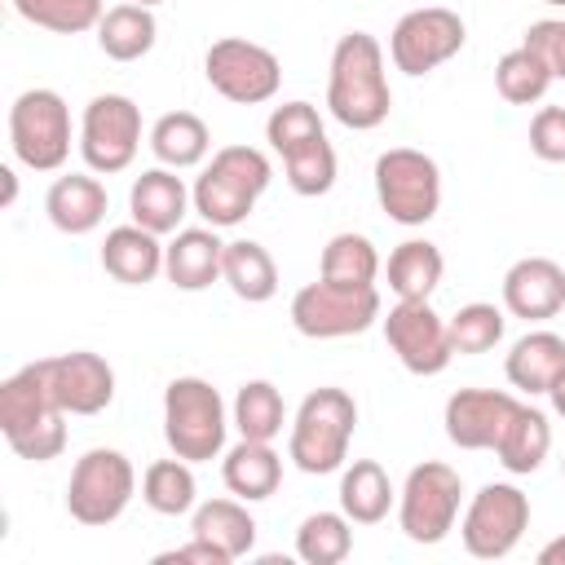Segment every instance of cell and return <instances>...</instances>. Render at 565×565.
Segmentation results:
<instances>
[{
  "instance_id": "cell-1",
  "label": "cell",
  "mask_w": 565,
  "mask_h": 565,
  "mask_svg": "<svg viewBox=\"0 0 565 565\" xmlns=\"http://www.w3.org/2000/svg\"><path fill=\"white\" fill-rule=\"evenodd\" d=\"M327 106L353 132L380 128L388 119L393 93H388V79H384V49H380L375 35H366V31L340 35V44L331 53Z\"/></svg>"
},
{
  "instance_id": "cell-2",
  "label": "cell",
  "mask_w": 565,
  "mask_h": 565,
  "mask_svg": "<svg viewBox=\"0 0 565 565\" xmlns=\"http://www.w3.org/2000/svg\"><path fill=\"white\" fill-rule=\"evenodd\" d=\"M62 406L49 393V375H44V358L13 371L0 384V433L13 446V455L31 459V463H49L62 455L66 446V424H62Z\"/></svg>"
},
{
  "instance_id": "cell-3",
  "label": "cell",
  "mask_w": 565,
  "mask_h": 565,
  "mask_svg": "<svg viewBox=\"0 0 565 565\" xmlns=\"http://www.w3.org/2000/svg\"><path fill=\"white\" fill-rule=\"evenodd\" d=\"M269 177H274L269 159L256 146H221L212 154V163L203 168V177L194 181V212L212 230L238 225L265 194Z\"/></svg>"
},
{
  "instance_id": "cell-4",
  "label": "cell",
  "mask_w": 565,
  "mask_h": 565,
  "mask_svg": "<svg viewBox=\"0 0 565 565\" xmlns=\"http://www.w3.org/2000/svg\"><path fill=\"white\" fill-rule=\"evenodd\" d=\"M353 424H358V406L344 388H313L291 424V459L300 472L322 477L335 472L349 455L353 441Z\"/></svg>"
},
{
  "instance_id": "cell-5",
  "label": "cell",
  "mask_w": 565,
  "mask_h": 565,
  "mask_svg": "<svg viewBox=\"0 0 565 565\" xmlns=\"http://www.w3.org/2000/svg\"><path fill=\"white\" fill-rule=\"evenodd\" d=\"M163 437L172 446V455L203 463L216 459L225 446V402L221 393L199 380V375H181L163 388Z\"/></svg>"
},
{
  "instance_id": "cell-6",
  "label": "cell",
  "mask_w": 565,
  "mask_h": 565,
  "mask_svg": "<svg viewBox=\"0 0 565 565\" xmlns=\"http://www.w3.org/2000/svg\"><path fill=\"white\" fill-rule=\"evenodd\" d=\"M9 146L31 172H53L71 154V110L53 88H26L9 106Z\"/></svg>"
},
{
  "instance_id": "cell-7",
  "label": "cell",
  "mask_w": 565,
  "mask_h": 565,
  "mask_svg": "<svg viewBox=\"0 0 565 565\" xmlns=\"http://www.w3.org/2000/svg\"><path fill=\"white\" fill-rule=\"evenodd\" d=\"M375 194L388 221L397 225H424L441 207V172L424 150L397 146L375 159Z\"/></svg>"
},
{
  "instance_id": "cell-8",
  "label": "cell",
  "mask_w": 565,
  "mask_h": 565,
  "mask_svg": "<svg viewBox=\"0 0 565 565\" xmlns=\"http://www.w3.org/2000/svg\"><path fill=\"white\" fill-rule=\"evenodd\" d=\"M380 318V291L371 287H349V282H309L291 300V322L309 340H340L358 335Z\"/></svg>"
},
{
  "instance_id": "cell-9",
  "label": "cell",
  "mask_w": 565,
  "mask_h": 565,
  "mask_svg": "<svg viewBox=\"0 0 565 565\" xmlns=\"http://www.w3.org/2000/svg\"><path fill=\"white\" fill-rule=\"evenodd\" d=\"M132 490H137V472H132L128 455L97 446V450L79 455V463H75V472H71L66 512H71L79 525H110V521L124 516Z\"/></svg>"
},
{
  "instance_id": "cell-10",
  "label": "cell",
  "mask_w": 565,
  "mask_h": 565,
  "mask_svg": "<svg viewBox=\"0 0 565 565\" xmlns=\"http://www.w3.org/2000/svg\"><path fill=\"white\" fill-rule=\"evenodd\" d=\"M459 494H463V481L450 463H437V459L415 463L402 486V503H397L402 534L411 543H441L455 530Z\"/></svg>"
},
{
  "instance_id": "cell-11",
  "label": "cell",
  "mask_w": 565,
  "mask_h": 565,
  "mask_svg": "<svg viewBox=\"0 0 565 565\" xmlns=\"http://www.w3.org/2000/svg\"><path fill=\"white\" fill-rule=\"evenodd\" d=\"M141 146V110L124 93H102L84 106L79 119V154L93 172H124Z\"/></svg>"
},
{
  "instance_id": "cell-12",
  "label": "cell",
  "mask_w": 565,
  "mask_h": 565,
  "mask_svg": "<svg viewBox=\"0 0 565 565\" xmlns=\"http://www.w3.org/2000/svg\"><path fill=\"white\" fill-rule=\"evenodd\" d=\"M525 525H530V499L508 481H490L472 494L459 534L477 561H499L521 543Z\"/></svg>"
},
{
  "instance_id": "cell-13",
  "label": "cell",
  "mask_w": 565,
  "mask_h": 565,
  "mask_svg": "<svg viewBox=\"0 0 565 565\" xmlns=\"http://www.w3.org/2000/svg\"><path fill=\"white\" fill-rule=\"evenodd\" d=\"M203 71H207V84L225 102H238V106L269 102L278 93V84H282L278 57L265 44H252V40H238V35L216 40L207 49V57H203Z\"/></svg>"
},
{
  "instance_id": "cell-14",
  "label": "cell",
  "mask_w": 565,
  "mask_h": 565,
  "mask_svg": "<svg viewBox=\"0 0 565 565\" xmlns=\"http://www.w3.org/2000/svg\"><path fill=\"white\" fill-rule=\"evenodd\" d=\"M463 40H468L463 18L455 9L428 4V9H411V13L397 18V26L388 35V53H393V66L397 71L428 75L441 62H450L463 49Z\"/></svg>"
},
{
  "instance_id": "cell-15",
  "label": "cell",
  "mask_w": 565,
  "mask_h": 565,
  "mask_svg": "<svg viewBox=\"0 0 565 565\" xmlns=\"http://www.w3.org/2000/svg\"><path fill=\"white\" fill-rule=\"evenodd\" d=\"M384 340L411 375H441L455 358L450 327L433 313L428 300H397L384 318Z\"/></svg>"
},
{
  "instance_id": "cell-16",
  "label": "cell",
  "mask_w": 565,
  "mask_h": 565,
  "mask_svg": "<svg viewBox=\"0 0 565 565\" xmlns=\"http://www.w3.org/2000/svg\"><path fill=\"white\" fill-rule=\"evenodd\" d=\"M44 375H49V393L66 415H97L110 406L115 397V371L106 366L102 353L75 349L62 358H44Z\"/></svg>"
},
{
  "instance_id": "cell-17",
  "label": "cell",
  "mask_w": 565,
  "mask_h": 565,
  "mask_svg": "<svg viewBox=\"0 0 565 565\" xmlns=\"http://www.w3.org/2000/svg\"><path fill=\"white\" fill-rule=\"evenodd\" d=\"M516 397L499 388H459L446 402V437L459 450H494L516 415Z\"/></svg>"
},
{
  "instance_id": "cell-18",
  "label": "cell",
  "mask_w": 565,
  "mask_h": 565,
  "mask_svg": "<svg viewBox=\"0 0 565 565\" xmlns=\"http://www.w3.org/2000/svg\"><path fill=\"white\" fill-rule=\"evenodd\" d=\"M503 305L512 318L543 322L565 309V269L547 256H525L503 274Z\"/></svg>"
},
{
  "instance_id": "cell-19",
  "label": "cell",
  "mask_w": 565,
  "mask_h": 565,
  "mask_svg": "<svg viewBox=\"0 0 565 565\" xmlns=\"http://www.w3.org/2000/svg\"><path fill=\"white\" fill-rule=\"evenodd\" d=\"M194 194L185 190V181L172 172V168H150L132 181V194H128V207H132V221L150 234H172L185 216V203Z\"/></svg>"
},
{
  "instance_id": "cell-20",
  "label": "cell",
  "mask_w": 565,
  "mask_h": 565,
  "mask_svg": "<svg viewBox=\"0 0 565 565\" xmlns=\"http://www.w3.org/2000/svg\"><path fill=\"white\" fill-rule=\"evenodd\" d=\"M225 243L212 230H177V238L163 247V274L181 291H203L221 278Z\"/></svg>"
},
{
  "instance_id": "cell-21",
  "label": "cell",
  "mask_w": 565,
  "mask_h": 565,
  "mask_svg": "<svg viewBox=\"0 0 565 565\" xmlns=\"http://www.w3.org/2000/svg\"><path fill=\"white\" fill-rule=\"evenodd\" d=\"M44 212L62 234H88L106 216V185L97 177H84V172L57 177L44 194Z\"/></svg>"
},
{
  "instance_id": "cell-22",
  "label": "cell",
  "mask_w": 565,
  "mask_h": 565,
  "mask_svg": "<svg viewBox=\"0 0 565 565\" xmlns=\"http://www.w3.org/2000/svg\"><path fill=\"white\" fill-rule=\"evenodd\" d=\"M102 269L128 287H141L150 282L159 269H163V247H159V234L141 230L137 221L132 225H115L102 243Z\"/></svg>"
},
{
  "instance_id": "cell-23",
  "label": "cell",
  "mask_w": 565,
  "mask_h": 565,
  "mask_svg": "<svg viewBox=\"0 0 565 565\" xmlns=\"http://www.w3.org/2000/svg\"><path fill=\"white\" fill-rule=\"evenodd\" d=\"M565 371V340L556 331H530L508 353V380L521 393H547Z\"/></svg>"
},
{
  "instance_id": "cell-24",
  "label": "cell",
  "mask_w": 565,
  "mask_h": 565,
  "mask_svg": "<svg viewBox=\"0 0 565 565\" xmlns=\"http://www.w3.org/2000/svg\"><path fill=\"white\" fill-rule=\"evenodd\" d=\"M221 477H225L230 494H238V499H247V503H252V499H269V494L278 490V481H282V459L269 450V441L243 437V441L225 455Z\"/></svg>"
},
{
  "instance_id": "cell-25",
  "label": "cell",
  "mask_w": 565,
  "mask_h": 565,
  "mask_svg": "<svg viewBox=\"0 0 565 565\" xmlns=\"http://www.w3.org/2000/svg\"><path fill=\"white\" fill-rule=\"evenodd\" d=\"M190 534L203 539V543H212V547H221L230 561H238V556H247L252 543H256V521H252V512H247L243 503H234V499H207V503L194 508Z\"/></svg>"
},
{
  "instance_id": "cell-26",
  "label": "cell",
  "mask_w": 565,
  "mask_h": 565,
  "mask_svg": "<svg viewBox=\"0 0 565 565\" xmlns=\"http://www.w3.org/2000/svg\"><path fill=\"white\" fill-rule=\"evenodd\" d=\"M221 278L230 282V291L247 305H260L278 291V265L274 256L252 243V238H238V243H225V260H221Z\"/></svg>"
},
{
  "instance_id": "cell-27",
  "label": "cell",
  "mask_w": 565,
  "mask_h": 565,
  "mask_svg": "<svg viewBox=\"0 0 565 565\" xmlns=\"http://www.w3.org/2000/svg\"><path fill=\"white\" fill-rule=\"evenodd\" d=\"M441 269L446 260L428 238H406L388 256V287L397 300H428L441 282Z\"/></svg>"
},
{
  "instance_id": "cell-28",
  "label": "cell",
  "mask_w": 565,
  "mask_h": 565,
  "mask_svg": "<svg viewBox=\"0 0 565 565\" xmlns=\"http://www.w3.org/2000/svg\"><path fill=\"white\" fill-rule=\"evenodd\" d=\"M388 508H393L388 472L375 459H353V468H344L340 477V512L358 525H375L388 516Z\"/></svg>"
},
{
  "instance_id": "cell-29",
  "label": "cell",
  "mask_w": 565,
  "mask_h": 565,
  "mask_svg": "<svg viewBox=\"0 0 565 565\" xmlns=\"http://www.w3.org/2000/svg\"><path fill=\"white\" fill-rule=\"evenodd\" d=\"M154 13L146 4H115L97 22V44L115 62H137L154 49Z\"/></svg>"
},
{
  "instance_id": "cell-30",
  "label": "cell",
  "mask_w": 565,
  "mask_h": 565,
  "mask_svg": "<svg viewBox=\"0 0 565 565\" xmlns=\"http://www.w3.org/2000/svg\"><path fill=\"white\" fill-rule=\"evenodd\" d=\"M207 146H212L207 124L190 110H168L150 128V150L163 168H194V163H203Z\"/></svg>"
},
{
  "instance_id": "cell-31",
  "label": "cell",
  "mask_w": 565,
  "mask_h": 565,
  "mask_svg": "<svg viewBox=\"0 0 565 565\" xmlns=\"http://www.w3.org/2000/svg\"><path fill=\"white\" fill-rule=\"evenodd\" d=\"M547 450H552V424H547V415L534 411V406H516L508 433H503L499 446H494L499 463H503L508 472L525 477V472H534V468L547 459Z\"/></svg>"
},
{
  "instance_id": "cell-32",
  "label": "cell",
  "mask_w": 565,
  "mask_h": 565,
  "mask_svg": "<svg viewBox=\"0 0 565 565\" xmlns=\"http://www.w3.org/2000/svg\"><path fill=\"white\" fill-rule=\"evenodd\" d=\"M552 66L530 49V44H521V49H512V53H503L499 57V66H494V84H499V97L503 102H512V106H530V102H539L547 88H552Z\"/></svg>"
},
{
  "instance_id": "cell-33",
  "label": "cell",
  "mask_w": 565,
  "mask_h": 565,
  "mask_svg": "<svg viewBox=\"0 0 565 565\" xmlns=\"http://www.w3.org/2000/svg\"><path fill=\"white\" fill-rule=\"evenodd\" d=\"M141 499L146 508H154L159 516H181L194 508V472H190V459H159L146 468L141 477Z\"/></svg>"
},
{
  "instance_id": "cell-34",
  "label": "cell",
  "mask_w": 565,
  "mask_h": 565,
  "mask_svg": "<svg viewBox=\"0 0 565 565\" xmlns=\"http://www.w3.org/2000/svg\"><path fill=\"white\" fill-rule=\"evenodd\" d=\"M282 419H287L282 393H278L269 380H247V384L238 388V397H234V424H238L243 437H252V441H274V437L282 433Z\"/></svg>"
},
{
  "instance_id": "cell-35",
  "label": "cell",
  "mask_w": 565,
  "mask_h": 565,
  "mask_svg": "<svg viewBox=\"0 0 565 565\" xmlns=\"http://www.w3.org/2000/svg\"><path fill=\"white\" fill-rule=\"evenodd\" d=\"M353 547V530L344 512H313L296 530V556L309 565H340Z\"/></svg>"
},
{
  "instance_id": "cell-36",
  "label": "cell",
  "mask_w": 565,
  "mask_h": 565,
  "mask_svg": "<svg viewBox=\"0 0 565 565\" xmlns=\"http://www.w3.org/2000/svg\"><path fill=\"white\" fill-rule=\"evenodd\" d=\"M380 274L375 243L366 234H335L322 247V278L327 282H349V287H371Z\"/></svg>"
},
{
  "instance_id": "cell-37",
  "label": "cell",
  "mask_w": 565,
  "mask_h": 565,
  "mask_svg": "<svg viewBox=\"0 0 565 565\" xmlns=\"http://www.w3.org/2000/svg\"><path fill=\"white\" fill-rule=\"evenodd\" d=\"M282 163H287V181H291V190L305 194V199L327 194V190L335 185V150H331L327 132L313 137V141H305V146H296V150H287Z\"/></svg>"
},
{
  "instance_id": "cell-38",
  "label": "cell",
  "mask_w": 565,
  "mask_h": 565,
  "mask_svg": "<svg viewBox=\"0 0 565 565\" xmlns=\"http://www.w3.org/2000/svg\"><path fill=\"white\" fill-rule=\"evenodd\" d=\"M13 9L31 22V26H44V31H57V35H79L88 26L102 22V0H13Z\"/></svg>"
},
{
  "instance_id": "cell-39",
  "label": "cell",
  "mask_w": 565,
  "mask_h": 565,
  "mask_svg": "<svg viewBox=\"0 0 565 565\" xmlns=\"http://www.w3.org/2000/svg\"><path fill=\"white\" fill-rule=\"evenodd\" d=\"M446 327L455 353H486L503 340V313L494 305H463Z\"/></svg>"
},
{
  "instance_id": "cell-40",
  "label": "cell",
  "mask_w": 565,
  "mask_h": 565,
  "mask_svg": "<svg viewBox=\"0 0 565 565\" xmlns=\"http://www.w3.org/2000/svg\"><path fill=\"white\" fill-rule=\"evenodd\" d=\"M265 137L278 154H287V150L313 141V137H322V119L309 102H282V106H274V115L265 124Z\"/></svg>"
},
{
  "instance_id": "cell-41",
  "label": "cell",
  "mask_w": 565,
  "mask_h": 565,
  "mask_svg": "<svg viewBox=\"0 0 565 565\" xmlns=\"http://www.w3.org/2000/svg\"><path fill=\"white\" fill-rule=\"evenodd\" d=\"M530 150L543 163H565V106H543L530 119Z\"/></svg>"
},
{
  "instance_id": "cell-42",
  "label": "cell",
  "mask_w": 565,
  "mask_h": 565,
  "mask_svg": "<svg viewBox=\"0 0 565 565\" xmlns=\"http://www.w3.org/2000/svg\"><path fill=\"white\" fill-rule=\"evenodd\" d=\"M525 44L552 66V75L556 79H565V22H534L530 31H525Z\"/></svg>"
},
{
  "instance_id": "cell-43",
  "label": "cell",
  "mask_w": 565,
  "mask_h": 565,
  "mask_svg": "<svg viewBox=\"0 0 565 565\" xmlns=\"http://www.w3.org/2000/svg\"><path fill=\"white\" fill-rule=\"evenodd\" d=\"M159 565H230V556L203 539H190L185 547H172V552H159L154 556Z\"/></svg>"
},
{
  "instance_id": "cell-44",
  "label": "cell",
  "mask_w": 565,
  "mask_h": 565,
  "mask_svg": "<svg viewBox=\"0 0 565 565\" xmlns=\"http://www.w3.org/2000/svg\"><path fill=\"white\" fill-rule=\"evenodd\" d=\"M13 199H18V177L13 168H0V207H13Z\"/></svg>"
},
{
  "instance_id": "cell-45",
  "label": "cell",
  "mask_w": 565,
  "mask_h": 565,
  "mask_svg": "<svg viewBox=\"0 0 565 565\" xmlns=\"http://www.w3.org/2000/svg\"><path fill=\"white\" fill-rule=\"evenodd\" d=\"M539 565H565V534H561V539H552V543L539 552Z\"/></svg>"
},
{
  "instance_id": "cell-46",
  "label": "cell",
  "mask_w": 565,
  "mask_h": 565,
  "mask_svg": "<svg viewBox=\"0 0 565 565\" xmlns=\"http://www.w3.org/2000/svg\"><path fill=\"white\" fill-rule=\"evenodd\" d=\"M547 397H552V411H556V415L565 419V371H561V375L552 380V388H547Z\"/></svg>"
},
{
  "instance_id": "cell-47",
  "label": "cell",
  "mask_w": 565,
  "mask_h": 565,
  "mask_svg": "<svg viewBox=\"0 0 565 565\" xmlns=\"http://www.w3.org/2000/svg\"><path fill=\"white\" fill-rule=\"evenodd\" d=\"M132 4H146L150 9V4H163V0H132Z\"/></svg>"
},
{
  "instance_id": "cell-48",
  "label": "cell",
  "mask_w": 565,
  "mask_h": 565,
  "mask_svg": "<svg viewBox=\"0 0 565 565\" xmlns=\"http://www.w3.org/2000/svg\"><path fill=\"white\" fill-rule=\"evenodd\" d=\"M543 4H565V0H543Z\"/></svg>"
},
{
  "instance_id": "cell-49",
  "label": "cell",
  "mask_w": 565,
  "mask_h": 565,
  "mask_svg": "<svg viewBox=\"0 0 565 565\" xmlns=\"http://www.w3.org/2000/svg\"><path fill=\"white\" fill-rule=\"evenodd\" d=\"M561 463H565V459H561Z\"/></svg>"
}]
</instances>
